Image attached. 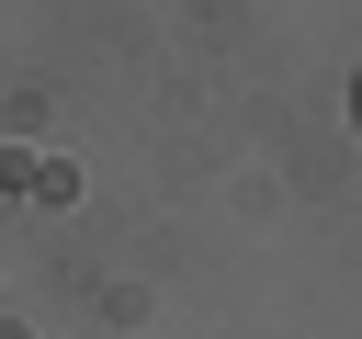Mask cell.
I'll use <instances>...</instances> for the list:
<instances>
[{"label":"cell","mask_w":362,"mask_h":339,"mask_svg":"<svg viewBox=\"0 0 362 339\" xmlns=\"http://www.w3.org/2000/svg\"><path fill=\"white\" fill-rule=\"evenodd\" d=\"M351 113H362V79H351Z\"/></svg>","instance_id":"cell-1"}]
</instances>
